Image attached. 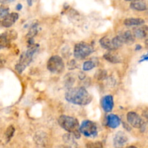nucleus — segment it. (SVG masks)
I'll return each instance as SVG.
<instances>
[{"label": "nucleus", "instance_id": "nucleus-1", "mask_svg": "<svg viewBox=\"0 0 148 148\" xmlns=\"http://www.w3.org/2000/svg\"><path fill=\"white\" fill-rule=\"evenodd\" d=\"M67 102L77 105H86L92 100V97L84 87H76L67 90L65 94Z\"/></svg>", "mask_w": 148, "mask_h": 148}, {"label": "nucleus", "instance_id": "nucleus-2", "mask_svg": "<svg viewBox=\"0 0 148 148\" xmlns=\"http://www.w3.org/2000/svg\"><path fill=\"white\" fill-rule=\"evenodd\" d=\"M59 124L62 128L69 133H72L76 139L80 138V131H79V124L77 119L72 116L62 115L59 117Z\"/></svg>", "mask_w": 148, "mask_h": 148}, {"label": "nucleus", "instance_id": "nucleus-3", "mask_svg": "<svg viewBox=\"0 0 148 148\" xmlns=\"http://www.w3.org/2000/svg\"><path fill=\"white\" fill-rule=\"evenodd\" d=\"M39 48L38 44H33L29 46L28 49L23 52L19 59L18 62L15 65V70L19 73H22L28 66L33 59V55H35Z\"/></svg>", "mask_w": 148, "mask_h": 148}, {"label": "nucleus", "instance_id": "nucleus-4", "mask_svg": "<svg viewBox=\"0 0 148 148\" xmlns=\"http://www.w3.org/2000/svg\"><path fill=\"white\" fill-rule=\"evenodd\" d=\"M94 52L92 45L85 42H79L75 44L74 48V56L76 59H83Z\"/></svg>", "mask_w": 148, "mask_h": 148}, {"label": "nucleus", "instance_id": "nucleus-5", "mask_svg": "<svg viewBox=\"0 0 148 148\" xmlns=\"http://www.w3.org/2000/svg\"><path fill=\"white\" fill-rule=\"evenodd\" d=\"M65 65L63 59L59 55H53L49 58L47 62V68L52 73L59 74L64 70Z\"/></svg>", "mask_w": 148, "mask_h": 148}, {"label": "nucleus", "instance_id": "nucleus-6", "mask_svg": "<svg viewBox=\"0 0 148 148\" xmlns=\"http://www.w3.org/2000/svg\"><path fill=\"white\" fill-rule=\"evenodd\" d=\"M79 131L88 137H95L98 135V128L94 122L85 120L79 126Z\"/></svg>", "mask_w": 148, "mask_h": 148}, {"label": "nucleus", "instance_id": "nucleus-7", "mask_svg": "<svg viewBox=\"0 0 148 148\" xmlns=\"http://www.w3.org/2000/svg\"><path fill=\"white\" fill-rule=\"evenodd\" d=\"M127 121L130 123V126L137 129H143L145 127V123L142 118L135 112H129L127 115Z\"/></svg>", "mask_w": 148, "mask_h": 148}, {"label": "nucleus", "instance_id": "nucleus-8", "mask_svg": "<svg viewBox=\"0 0 148 148\" xmlns=\"http://www.w3.org/2000/svg\"><path fill=\"white\" fill-rule=\"evenodd\" d=\"M17 37V32L14 30H8L0 34V49L10 46V41Z\"/></svg>", "mask_w": 148, "mask_h": 148}, {"label": "nucleus", "instance_id": "nucleus-9", "mask_svg": "<svg viewBox=\"0 0 148 148\" xmlns=\"http://www.w3.org/2000/svg\"><path fill=\"white\" fill-rule=\"evenodd\" d=\"M128 141V137L123 131H118L114 138V146L116 148H121L125 145Z\"/></svg>", "mask_w": 148, "mask_h": 148}, {"label": "nucleus", "instance_id": "nucleus-10", "mask_svg": "<svg viewBox=\"0 0 148 148\" xmlns=\"http://www.w3.org/2000/svg\"><path fill=\"white\" fill-rule=\"evenodd\" d=\"M101 107L103 109V110L106 113H109L113 110L114 106V99L111 95H106L104 96L101 99Z\"/></svg>", "mask_w": 148, "mask_h": 148}, {"label": "nucleus", "instance_id": "nucleus-11", "mask_svg": "<svg viewBox=\"0 0 148 148\" xmlns=\"http://www.w3.org/2000/svg\"><path fill=\"white\" fill-rule=\"evenodd\" d=\"M19 15L16 12L9 13L5 17L2 19L1 22V24L3 27L10 28L18 20Z\"/></svg>", "mask_w": 148, "mask_h": 148}, {"label": "nucleus", "instance_id": "nucleus-12", "mask_svg": "<svg viewBox=\"0 0 148 148\" xmlns=\"http://www.w3.org/2000/svg\"><path fill=\"white\" fill-rule=\"evenodd\" d=\"M121 124V119L117 115L110 114L107 116V126L111 129H116Z\"/></svg>", "mask_w": 148, "mask_h": 148}, {"label": "nucleus", "instance_id": "nucleus-13", "mask_svg": "<svg viewBox=\"0 0 148 148\" xmlns=\"http://www.w3.org/2000/svg\"><path fill=\"white\" fill-rule=\"evenodd\" d=\"M100 44H101L102 47L107 49V50L114 51L116 49L115 46H114V43H113L112 39H110L108 36H104V37L101 38L100 39Z\"/></svg>", "mask_w": 148, "mask_h": 148}, {"label": "nucleus", "instance_id": "nucleus-14", "mask_svg": "<svg viewBox=\"0 0 148 148\" xmlns=\"http://www.w3.org/2000/svg\"><path fill=\"white\" fill-rule=\"evenodd\" d=\"M119 36H120V39L122 41L123 44H132L135 41V37H134V34L130 30H127V31L124 32V33L119 35Z\"/></svg>", "mask_w": 148, "mask_h": 148}, {"label": "nucleus", "instance_id": "nucleus-15", "mask_svg": "<svg viewBox=\"0 0 148 148\" xmlns=\"http://www.w3.org/2000/svg\"><path fill=\"white\" fill-rule=\"evenodd\" d=\"M130 7L136 11H145L148 10V4L143 0H138L132 2Z\"/></svg>", "mask_w": 148, "mask_h": 148}, {"label": "nucleus", "instance_id": "nucleus-16", "mask_svg": "<svg viewBox=\"0 0 148 148\" xmlns=\"http://www.w3.org/2000/svg\"><path fill=\"white\" fill-rule=\"evenodd\" d=\"M134 37L138 39H144L148 36V26H142V27L137 28L134 30Z\"/></svg>", "mask_w": 148, "mask_h": 148}, {"label": "nucleus", "instance_id": "nucleus-17", "mask_svg": "<svg viewBox=\"0 0 148 148\" xmlns=\"http://www.w3.org/2000/svg\"><path fill=\"white\" fill-rule=\"evenodd\" d=\"M35 142L40 147H44L47 142V136L46 133L43 132H38L34 136Z\"/></svg>", "mask_w": 148, "mask_h": 148}, {"label": "nucleus", "instance_id": "nucleus-18", "mask_svg": "<svg viewBox=\"0 0 148 148\" xmlns=\"http://www.w3.org/2000/svg\"><path fill=\"white\" fill-rule=\"evenodd\" d=\"M145 23V20L142 18H134V17H131V18H127L124 20V24L127 26H142Z\"/></svg>", "mask_w": 148, "mask_h": 148}, {"label": "nucleus", "instance_id": "nucleus-19", "mask_svg": "<svg viewBox=\"0 0 148 148\" xmlns=\"http://www.w3.org/2000/svg\"><path fill=\"white\" fill-rule=\"evenodd\" d=\"M103 57L106 60L111 62V63L116 64L119 63L121 62V59H120L119 57L117 55H116V54H113L111 52H107V53H106L103 55Z\"/></svg>", "mask_w": 148, "mask_h": 148}, {"label": "nucleus", "instance_id": "nucleus-20", "mask_svg": "<svg viewBox=\"0 0 148 148\" xmlns=\"http://www.w3.org/2000/svg\"><path fill=\"white\" fill-rule=\"evenodd\" d=\"M14 131H15V129H14V127L13 126H10L5 131V139L6 142H9L10 141V139L12 138L13 135H14Z\"/></svg>", "mask_w": 148, "mask_h": 148}, {"label": "nucleus", "instance_id": "nucleus-21", "mask_svg": "<svg viewBox=\"0 0 148 148\" xmlns=\"http://www.w3.org/2000/svg\"><path fill=\"white\" fill-rule=\"evenodd\" d=\"M38 33V23H33V26L30 27V30H29L28 34H27V38L28 39H33L34 36L37 34Z\"/></svg>", "mask_w": 148, "mask_h": 148}, {"label": "nucleus", "instance_id": "nucleus-22", "mask_svg": "<svg viewBox=\"0 0 148 148\" xmlns=\"http://www.w3.org/2000/svg\"><path fill=\"white\" fill-rule=\"evenodd\" d=\"M96 65H97L96 63L92 60L85 61V62L83 63V65H82V68H83L84 71H88L93 69Z\"/></svg>", "mask_w": 148, "mask_h": 148}, {"label": "nucleus", "instance_id": "nucleus-23", "mask_svg": "<svg viewBox=\"0 0 148 148\" xmlns=\"http://www.w3.org/2000/svg\"><path fill=\"white\" fill-rule=\"evenodd\" d=\"M96 78H98L99 81H102L104 80L107 77V73L106 71L104 70H99L98 72H96V75H95Z\"/></svg>", "mask_w": 148, "mask_h": 148}, {"label": "nucleus", "instance_id": "nucleus-24", "mask_svg": "<svg viewBox=\"0 0 148 148\" xmlns=\"http://www.w3.org/2000/svg\"><path fill=\"white\" fill-rule=\"evenodd\" d=\"M87 148H103V144L101 142H89L86 145Z\"/></svg>", "mask_w": 148, "mask_h": 148}, {"label": "nucleus", "instance_id": "nucleus-25", "mask_svg": "<svg viewBox=\"0 0 148 148\" xmlns=\"http://www.w3.org/2000/svg\"><path fill=\"white\" fill-rule=\"evenodd\" d=\"M9 14V8L6 7H0V18H4Z\"/></svg>", "mask_w": 148, "mask_h": 148}, {"label": "nucleus", "instance_id": "nucleus-26", "mask_svg": "<svg viewBox=\"0 0 148 148\" xmlns=\"http://www.w3.org/2000/svg\"><path fill=\"white\" fill-rule=\"evenodd\" d=\"M146 60H148V52L147 53L145 54L144 55H143V56L141 57V59H140V62H143V61H146Z\"/></svg>", "mask_w": 148, "mask_h": 148}, {"label": "nucleus", "instance_id": "nucleus-27", "mask_svg": "<svg viewBox=\"0 0 148 148\" xmlns=\"http://www.w3.org/2000/svg\"><path fill=\"white\" fill-rule=\"evenodd\" d=\"M69 65H72V66H69V70H72V69H75L76 68V62H75V60H72L70 62H69Z\"/></svg>", "mask_w": 148, "mask_h": 148}, {"label": "nucleus", "instance_id": "nucleus-28", "mask_svg": "<svg viewBox=\"0 0 148 148\" xmlns=\"http://www.w3.org/2000/svg\"><path fill=\"white\" fill-rule=\"evenodd\" d=\"M4 64H5V60L2 57H0V68H3Z\"/></svg>", "mask_w": 148, "mask_h": 148}, {"label": "nucleus", "instance_id": "nucleus-29", "mask_svg": "<svg viewBox=\"0 0 148 148\" xmlns=\"http://www.w3.org/2000/svg\"><path fill=\"white\" fill-rule=\"evenodd\" d=\"M22 8H23V6H22V4H18L17 6H16V9H17V10H20Z\"/></svg>", "mask_w": 148, "mask_h": 148}, {"label": "nucleus", "instance_id": "nucleus-30", "mask_svg": "<svg viewBox=\"0 0 148 148\" xmlns=\"http://www.w3.org/2000/svg\"><path fill=\"white\" fill-rule=\"evenodd\" d=\"M35 1V0H27V4H28L30 6H31L32 4H33V1Z\"/></svg>", "mask_w": 148, "mask_h": 148}, {"label": "nucleus", "instance_id": "nucleus-31", "mask_svg": "<svg viewBox=\"0 0 148 148\" xmlns=\"http://www.w3.org/2000/svg\"><path fill=\"white\" fill-rule=\"evenodd\" d=\"M142 49V46H140V44H137V46H136V48H135V49L137 51H138V50H140V49Z\"/></svg>", "mask_w": 148, "mask_h": 148}, {"label": "nucleus", "instance_id": "nucleus-32", "mask_svg": "<svg viewBox=\"0 0 148 148\" xmlns=\"http://www.w3.org/2000/svg\"><path fill=\"white\" fill-rule=\"evenodd\" d=\"M145 46L147 49H148V39H146V41H145Z\"/></svg>", "mask_w": 148, "mask_h": 148}, {"label": "nucleus", "instance_id": "nucleus-33", "mask_svg": "<svg viewBox=\"0 0 148 148\" xmlns=\"http://www.w3.org/2000/svg\"><path fill=\"white\" fill-rule=\"evenodd\" d=\"M125 1H132V2H133V1H138V0H125Z\"/></svg>", "mask_w": 148, "mask_h": 148}, {"label": "nucleus", "instance_id": "nucleus-34", "mask_svg": "<svg viewBox=\"0 0 148 148\" xmlns=\"http://www.w3.org/2000/svg\"><path fill=\"white\" fill-rule=\"evenodd\" d=\"M127 148H137V147H134V146H130V147H127Z\"/></svg>", "mask_w": 148, "mask_h": 148}, {"label": "nucleus", "instance_id": "nucleus-35", "mask_svg": "<svg viewBox=\"0 0 148 148\" xmlns=\"http://www.w3.org/2000/svg\"><path fill=\"white\" fill-rule=\"evenodd\" d=\"M64 148H72V147H64Z\"/></svg>", "mask_w": 148, "mask_h": 148}, {"label": "nucleus", "instance_id": "nucleus-36", "mask_svg": "<svg viewBox=\"0 0 148 148\" xmlns=\"http://www.w3.org/2000/svg\"><path fill=\"white\" fill-rule=\"evenodd\" d=\"M8 1H13V0H8Z\"/></svg>", "mask_w": 148, "mask_h": 148}]
</instances>
